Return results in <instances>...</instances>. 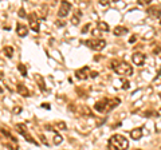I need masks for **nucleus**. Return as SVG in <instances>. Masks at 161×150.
<instances>
[{"mask_svg": "<svg viewBox=\"0 0 161 150\" xmlns=\"http://www.w3.org/2000/svg\"><path fill=\"white\" fill-rule=\"evenodd\" d=\"M54 126H55V129H58V130H66V123L62 122V121L61 122H55Z\"/></svg>", "mask_w": 161, "mask_h": 150, "instance_id": "4be33fe9", "label": "nucleus"}, {"mask_svg": "<svg viewBox=\"0 0 161 150\" xmlns=\"http://www.w3.org/2000/svg\"><path fill=\"white\" fill-rule=\"evenodd\" d=\"M6 146H7V148H8L10 150H19V148H18V145H16V146H12V145H10V144H7Z\"/></svg>", "mask_w": 161, "mask_h": 150, "instance_id": "c85d7f7f", "label": "nucleus"}, {"mask_svg": "<svg viewBox=\"0 0 161 150\" xmlns=\"http://www.w3.org/2000/svg\"><path fill=\"white\" fill-rule=\"evenodd\" d=\"M19 16H20V17H27V15H26V11H24V8H20V10H19Z\"/></svg>", "mask_w": 161, "mask_h": 150, "instance_id": "cd10ccee", "label": "nucleus"}, {"mask_svg": "<svg viewBox=\"0 0 161 150\" xmlns=\"http://www.w3.org/2000/svg\"><path fill=\"white\" fill-rule=\"evenodd\" d=\"M0 131H2V133H3V134H4V135H6V137H8V138H10V140H11V141H12V142H14V144H15V145H16V142H18V140H16V138H15V137H14V135H12V134H11V133H10V131H8V129H4V127H3V126H2V127H0Z\"/></svg>", "mask_w": 161, "mask_h": 150, "instance_id": "2eb2a0df", "label": "nucleus"}, {"mask_svg": "<svg viewBox=\"0 0 161 150\" xmlns=\"http://www.w3.org/2000/svg\"><path fill=\"white\" fill-rule=\"evenodd\" d=\"M3 76H4V72H3L2 70H0V80H2V79H3Z\"/></svg>", "mask_w": 161, "mask_h": 150, "instance_id": "4c0bfd02", "label": "nucleus"}, {"mask_svg": "<svg viewBox=\"0 0 161 150\" xmlns=\"http://www.w3.org/2000/svg\"><path fill=\"white\" fill-rule=\"evenodd\" d=\"M97 75H98V72H97V71H91V74H90V78H96Z\"/></svg>", "mask_w": 161, "mask_h": 150, "instance_id": "f704fd0d", "label": "nucleus"}, {"mask_svg": "<svg viewBox=\"0 0 161 150\" xmlns=\"http://www.w3.org/2000/svg\"><path fill=\"white\" fill-rule=\"evenodd\" d=\"M145 59H146V56L141 52H134L132 55V60H133V63L136 66H142L145 63Z\"/></svg>", "mask_w": 161, "mask_h": 150, "instance_id": "1a4fd4ad", "label": "nucleus"}, {"mask_svg": "<svg viewBox=\"0 0 161 150\" xmlns=\"http://www.w3.org/2000/svg\"><path fill=\"white\" fill-rule=\"evenodd\" d=\"M128 28L126 27H122V25H118V27H116L114 30H113V34H114L116 36H121V35H125L128 34Z\"/></svg>", "mask_w": 161, "mask_h": 150, "instance_id": "4468645a", "label": "nucleus"}, {"mask_svg": "<svg viewBox=\"0 0 161 150\" xmlns=\"http://www.w3.org/2000/svg\"><path fill=\"white\" fill-rule=\"evenodd\" d=\"M159 97H160V99H161V93H160V94H159Z\"/></svg>", "mask_w": 161, "mask_h": 150, "instance_id": "ea45409f", "label": "nucleus"}, {"mask_svg": "<svg viewBox=\"0 0 161 150\" xmlns=\"http://www.w3.org/2000/svg\"><path fill=\"white\" fill-rule=\"evenodd\" d=\"M160 51H161V48H160V47H156V48L153 50V52H155V54H159Z\"/></svg>", "mask_w": 161, "mask_h": 150, "instance_id": "c9c22d12", "label": "nucleus"}, {"mask_svg": "<svg viewBox=\"0 0 161 150\" xmlns=\"http://www.w3.org/2000/svg\"><path fill=\"white\" fill-rule=\"evenodd\" d=\"M4 54H6V56L7 58H12V55H14V48L12 47H4Z\"/></svg>", "mask_w": 161, "mask_h": 150, "instance_id": "6ab92c4d", "label": "nucleus"}, {"mask_svg": "<svg viewBox=\"0 0 161 150\" xmlns=\"http://www.w3.org/2000/svg\"><path fill=\"white\" fill-rule=\"evenodd\" d=\"M90 74H91V68L89 67V66H85V67H82L80 70L75 71V76L80 80H85L87 78H90Z\"/></svg>", "mask_w": 161, "mask_h": 150, "instance_id": "6e6552de", "label": "nucleus"}, {"mask_svg": "<svg viewBox=\"0 0 161 150\" xmlns=\"http://www.w3.org/2000/svg\"><path fill=\"white\" fill-rule=\"evenodd\" d=\"M40 106H42L43 109H46V110H50V107H51V105H50V103H42Z\"/></svg>", "mask_w": 161, "mask_h": 150, "instance_id": "7c9ffc66", "label": "nucleus"}, {"mask_svg": "<svg viewBox=\"0 0 161 150\" xmlns=\"http://www.w3.org/2000/svg\"><path fill=\"white\" fill-rule=\"evenodd\" d=\"M16 34L19 35L20 38H24V36H27V34H28L27 25H24V24H22V23H18V25H16Z\"/></svg>", "mask_w": 161, "mask_h": 150, "instance_id": "9d476101", "label": "nucleus"}, {"mask_svg": "<svg viewBox=\"0 0 161 150\" xmlns=\"http://www.w3.org/2000/svg\"><path fill=\"white\" fill-rule=\"evenodd\" d=\"M16 131L19 134H22L23 137L27 140L30 144H34V145H38V141H35L34 140V137L30 134V131H28V129H27V126L24 125V123H18L16 125Z\"/></svg>", "mask_w": 161, "mask_h": 150, "instance_id": "39448f33", "label": "nucleus"}, {"mask_svg": "<svg viewBox=\"0 0 161 150\" xmlns=\"http://www.w3.org/2000/svg\"><path fill=\"white\" fill-rule=\"evenodd\" d=\"M35 80L39 83V86H40V89H42V91H47L46 85H45V80H43L42 75H38V74H36V75H35Z\"/></svg>", "mask_w": 161, "mask_h": 150, "instance_id": "dca6fc26", "label": "nucleus"}, {"mask_svg": "<svg viewBox=\"0 0 161 150\" xmlns=\"http://www.w3.org/2000/svg\"><path fill=\"white\" fill-rule=\"evenodd\" d=\"M40 140L43 141V144H45V145H49V142H47V140H46L45 135H40Z\"/></svg>", "mask_w": 161, "mask_h": 150, "instance_id": "473e14b6", "label": "nucleus"}, {"mask_svg": "<svg viewBox=\"0 0 161 150\" xmlns=\"http://www.w3.org/2000/svg\"><path fill=\"white\" fill-rule=\"evenodd\" d=\"M109 67L113 68L121 76H130L133 74V67L128 62H124V60H112Z\"/></svg>", "mask_w": 161, "mask_h": 150, "instance_id": "7ed1b4c3", "label": "nucleus"}, {"mask_svg": "<svg viewBox=\"0 0 161 150\" xmlns=\"http://www.w3.org/2000/svg\"><path fill=\"white\" fill-rule=\"evenodd\" d=\"M142 134H144V133H142V129H141V127H136V129H133V130L130 131V137L133 138L134 141L140 140V138L142 137Z\"/></svg>", "mask_w": 161, "mask_h": 150, "instance_id": "f8f14e48", "label": "nucleus"}, {"mask_svg": "<svg viewBox=\"0 0 161 150\" xmlns=\"http://www.w3.org/2000/svg\"><path fill=\"white\" fill-rule=\"evenodd\" d=\"M55 24L58 25V27H65V25H66L65 21H59V20H57V21H55Z\"/></svg>", "mask_w": 161, "mask_h": 150, "instance_id": "c756f323", "label": "nucleus"}, {"mask_svg": "<svg viewBox=\"0 0 161 150\" xmlns=\"http://www.w3.org/2000/svg\"><path fill=\"white\" fill-rule=\"evenodd\" d=\"M100 4H101V6H108V4H109V2H108V0H101Z\"/></svg>", "mask_w": 161, "mask_h": 150, "instance_id": "72a5a7b5", "label": "nucleus"}, {"mask_svg": "<svg viewBox=\"0 0 161 150\" xmlns=\"http://www.w3.org/2000/svg\"><path fill=\"white\" fill-rule=\"evenodd\" d=\"M137 40V36L136 35H133V36H130V39H129V43H134Z\"/></svg>", "mask_w": 161, "mask_h": 150, "instance_id": "2f4dec72", "label": "nucleus"}, {"mask_svg": "<svg viewBox=\"0 0 161 150\" xmlns=\"http://www.w3.org/2000/svg\"><path fill=\"white\" fill-rule=\"evenodd\" d=\"M28 20H30V28L34 32H39L40 30V24H39V19H38V15L35 12H31L28 15Z\"/></svg>", "mask_w": 161, "mask_h": 150, "instance_id": "423d86ee", "label": "nucleus"}, {"mask_svg": "<svg viewBox=\"0 0 161 150\" xmlns=\"http://www.w3.org/2000/svg\"><path fill=\"white\" fill-rule=\"evenodd\" d=\"M18 70H19L20 71V74L22 75H23V76H27V68H26V66L24 64H19V66H18Z\"/></svg>", "mask_w": 161, "mask_h": 150, "instance_id": "412c9836", "label": "nucleus"}, {"mask_svg": "<svg viewBox=\"0 0 161 150\" xmlns=\"http://www.w3.org/2000/svg\"><path fill=\"white\" fill-rule=\"evenodd\" d=\"M16 90H18V93H19L22 97H28L30 95V91H28V89L24 85H22V83H19L16 87Z\"/></svg>", "mask_w": 161, "mask_h": 150, "instance_id": "ddd939ff", "label": "nucleus"}, {"mask_svg": "<svg viewBox=\"0 0 161 150\" xmlns=\"http://www.w3.org/2000/svg\"><path fill=\"white\" fill-rule=\"evenodd\" d=\"M80 15H82V12H80V11H77V13L71 17V23L74 24V25H78L79 24V16Z\"/></svg>", "mask_w": 161, "mask_h": 150, "instance_id": "f3484780", "label": "nucleus"}, {"mask_svg": "<svg viewBox=\"0 0 161 150\" xmlns=\"http://www.w3.org/2000/svg\"><path fill=\"white\" fill-rule=\"evenodd\" d=\"M71 11V4L69 2H66V0H63V2L61 3V7H59V11H58V16L59 17H66L70 13Z\"/></svg>", "mask_w": 161, "mask_h": 150, "instance_id": "0eeeda50", "label": "nucleus"}, {"mask_svg": "<svg viewBox=\"0 0 161 150\" xmlns=\"http://www.w3.org/2000/svg\"><path fill=\"white\" fill-rule=\"evenodd\" d=\"M98 30H102V31H109V25L105 23V21H98Z\"/></svg>", "mask_w": 161, "mask_h": 150, "instance_id": "aec40b11", "label": "nucleus"}, {"mask_svg": "<svg viewBox=\"0 0 161 150\" xmlns=\"http://www.w3.org/2000/svg\"><path fill=\"white\" fill-rule=\"evenodd\" d=\"M128 148H129V141L122 134H114L109 140L108 150H126Z\"/></svg>", "mask_w": 161, "mask_h": 150, "instance_id": "f03ea898", "label": "nucleus"}, {"mask_svg": "<svg viewBox=\"0 0 161 150\" xmlns=\"http://www.w3.org/2000/svg\"><path fill=\"white\" fill-rule=\"evenodd\" d=\"M90 27H91V23H87V24L85 25V27L82 28V34H87V31L90 30Z\"/></svg>", "mask_w": 161, "mask_h": 150, "instance_id": "a878e982", "label": "nucleus"}, {"mask_svg": "<svg viewBox=\"0 0 161 150\" xmlns=\"http://www.w3.org/2000/svg\"><path fill=\"white\" fill-rule=\"evenodd\" d=\"M148 15L155 17V19H159V17L161 16V10L159 8V7L153 6V7H149L148 8Z\"/></svg>", "mask_w": 161, "mask_h": 150, "instance_id": "9b49d317", "label": "nucleus"}, {"mask_svg": "<svg viewBox=\"0 0 161 150\" xmlns=\"http://www.w3.org/2000/svg\"><path fill=\"white\" fill-rule=\"evenodd\" d=\"M94 35H96V36H100V35H101V32L98 31V30H96V31H94Z\"/></svg>", "mask_w": 161, "mask_h": 150, "instance_id": "e433bc0d", "label": "nucleus"}, {"mask_svg": "<svg viewBox=\"0 0 161 150\" xmlns=\"http://www.w3.org/2000/svg\"><path fill=\"white\" fill-rule=\"evenodd\" d=\"M3 93V89H2V86H0V94H2Z\"/></svg>", "mask_w": 161, "mask_h": 150, "instance_id": "58836bf2", "label": "nucleus"}, {"mask_svg": "<svg viewBox=\"0 0 161 150\" xmlns=\"http://www.w3.org/2000/svg\"><path fill=\"white\" fill-rule=\"evenodd\" d=\"M137 2H138V4L140 6H149L152 0H137Z\"/></svg>", "mask_w": 161, "mask_h": 150, "instance_id": "b1692460", "label": "nucleus"}, {"mask_svg": "<svg viewBox=\"0 0 161 150\" xmlns=\"http://www.w3.org/2000/svg\"><path fill=\"white\" fill-rule=\"evenodd\" d=\"M121 103V99L120 98H104V99L98 101L96 105H94V109L98 111V113H102V114H108L109 111H112L113 109H116L117 106Z\"/></svg>", "mask_w": 161, "mask_h": 150, "instance_id": "f257e3e1", "label": "nucleus"}, {"mask_svg": "<svg viewBox=\"0 0 161 150\" xmlns=\"http://www.w3.org/2000/svg\"><path fill=\"white\" fill-rule=\"evenodd\" d=\"M14 114H20V113H22V107H20V106H16V107H14Z\"/></svg>", "mask_w": 161, "mask_h": 150, "instance_id": "bb28decb", "label": "nucleus"}, {"mask_svg": "<svg viewBox=\"0 0 161 150\" xmlns=\"http://www.w3.org/2000/svg\"><path fill=\"white\" fill-rule=\"evenodd\" d=\"M129 86H130V83L128 82V80H124V79H122V87H121V89L128 90V89H129Z\"/></svg>", "mask_w": 161, "mask_h": 150, "instance_id": "393cba45", "label": "nucleus"}, {"mask_svg": "<svg viewBox=\"0 0 161 150\" xmlns=\"http://www.w3.org/2000/svg\"><path fill=\"white\" fill-rule=\"evenodd\" d=\"M85 44L94 51H101L106 47V40L105 39H87Z\"/></svg>", "mask_w": 161, "mask_h": 150, "instance_id": "20e7f679", "label": "nucleus"}, {"mask_svg": "<svg viewBox=\"0 0 161 150\" xmlns=\"http://www.w3.org/2000/svg\"><path fill=\"white\" fill-rule=\"evenodd\" d=\"M80 113H82V114H86V115H91V117H93V113H91V110H90L89 107H87V106H83L82 110H80Z\"/></svg>", "mask_w": 161, "mask_h": 150, "instance_id": "5701e85b", "label": "nucleus"}, {"mask_svg": "<svg viewBox=\"0 0 161 150\" xmlns=\"http://www.w3.org/2000/svg\"><path fill=\"white\" fill-rule=\"evenodd\" d=\"M54 133H55V135H54V145H61L62 144V141H63V137H62L61 134H58L57 131H54Z\"/></svg>", "mask_w": 161, "mask_h": 150, "instance_id": "a211bd4d", "label": "nucleus"}]
</instances>
